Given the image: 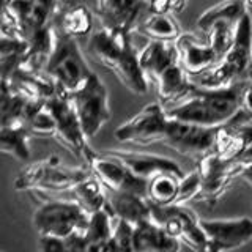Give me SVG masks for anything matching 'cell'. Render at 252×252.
<instances>
[{
	"instance_id": "obj_1",
	"label": "cell",
	"mask_w": 252,
	"mask_h": 252,
	"mask_svg": "<svg viewBox=\"0 0 252 252\" xmlns=\"http://www.w3.org/2000/svg\"><path fill=\"white\" fill-rule=\"evenodd\" d=\"M248 82H240L225 89L194 87L183 99L165 107L170 118L203 128H219L230 122L243 106V94Z\"/></svg>"
},
{
	"instance_id": "obj_2",
	"label": "cell",
	"mask_w": 252,
	"mask_h": 252,
	"mask_svg": "<svg viewBox=\"0 0 252 252\" xmlns=\"http://www.w3.org/2000/svg\"><path fill=\"white\" fill-rule=\"evenodd\" d=\"M89 54L101 66L112 71L126 89L145 94L150 82L139 63V51L132 43V33L99 27L90 35Z\"/></svg>"
},
{
	"instance_id": "obj_3",
	"label": "cell",
	"mask_w": 252,
	"mask_h": 252,
	"mask_svg": "<svg viewBox=\"0 0 252 252\" xmlns=\"http://www.w3.org/2000/svg\"><path fill=\"white\" fill-rule=\"evenodd\" d=\"M139 63L148 82L156 84L158 98L164 107L183 99L195 87L181 65L177 41L147 43L139 52Z\"/></svg>"
},
{
	"instance_id": "obj_4",
	"label": "cell",
	"mask_w": 252,
	"mask_h": 252,
	"mask_svg": "<svg viewBox=\"0 0 252 252\" xmlns=\"http://www.w3.org/2000/svg\"><path fill=\"white\" fill-rule=\"evenodd\" d=\"M252 69V19L244 16L238 24L235 41L224 59L215 68L200 76L191 77V81L202 89H225L240 82L251 81Z\"/></svg>"
},
{
	"instance_id": "obj_5",
	"label": "cell",
	"mask_w": 252,
	"mask_h": 252,
	"mask_svg": "<svg viewBox=\"0 0 252 252\" xmlns=\"http://www.w3.org/2000/svg\"><path fill=\"white\" fill-rule=\"evenodd\" d=\"M89 167L65 165L59 156H47L46 159L32 162L19 172L14 180L16 191H41V192H71L73 189L89 178Z\"/></svg>"
},
{
	"instance_id": "obj_6",
	"label": "cell",
	"mask_w": 252,
	"mask_h": 252,
	"mask_svg": "<svg viewBox=\"0 0 252 252\" xmlns=\"http://www.w3.org/2000/svg\"><path fill=\"white\" fill-rule=\"evenodd\" d=\"M44 74L55 82L59 92L73 94L85 85L93 71L87 63L76 38L57 30V41L44 68Z\"/></svg>"
},
{
	"instance_id": "obj_7",
	"label": "cell",
	"mask_w": 252,
	"mask_h": 252,
	"mask_svg": "<svg viewBox=\"0 0 252 252\" xmlns=\"http://www.w3.org/2000/svg\"><path fill=\"white\" fill-rule=\"evenodd\" d=\"M90 224V215L76 200H46L33 213L38 236L71 238L84 235Z\"/></svg>"
},
{
	"instance_id": "obj_8",
	"label": "cell",
	"mask_w": 252,
	"mask_h": 252,
	"mask_svg": "<svg viewBox=\"0 0 252 252\" xmlns=\"http://www.w3.org/2000/svg\"><path fill=\"white\" fill-rule=\"evenodd\" d=\"M152 215L155 222L159 224L172 238L188 244L194 252H207L208 240L200 224L202 219L192 208L186 205H152Z\"/></svg>"
},
{
	"instance_id": "obj_9",
	"label": "cell",
	"mask_w": 252,
	"mask_h": 252,
	"mask_svg": "<svg viewBox=\"0 0 252 252\" xmlns=\"http://www.w3.org/2000/svg\"><path fill=\"white\" fill-rule=\"evenodd\" d=\"M87 139H93L110 120L109 92L96 73L90 76L81 90L69 94Z\"/></svg>"
},
{
	"instance_id": "obj_10",
	"label": "cell",
	"mask_w": 252,
	"mask_h": 252,
	"mask_svg": "<svg viewBox=\"0 0 252 252\" xmlns=\"http://www.w3.org/2000/svg\"><path fill=\"white\" fill-rule=\"evenodd\" d=\"M84 158L92 175L96 177L107 191L131 192L147 197L148 181L136 177L126 165L117 161L115 158L109 156L104 152H94L90 147L87 148Z\"/></svg>"
},
{
	"instance_id": "obj_11",
	"label": "cell",
	"mask_w": 252,
	"mask_h": 252,
	"mask_svg": "<svg viewBox=\"0 0 252 252\" xmlns=\"http://www.w3.org/2000/svg\"><path fill=\"white\" fill-rule=\"evenodd\" d=\"M169 122L170 117L161 102H150L128 122L118 126L114 136L122 144L126 142L139 145L158 144V142H164Z\"/></svg>"
},
{
	"instance_id": "obj_12",
	"label": "cell",
	"mask_w": 252,
	"mask_h": 252,
	"mask_svg": "<svg viewBox=\"0 0 252 252\" xmlns=\"http://www.w3.org/2000/svg\"><path fill=\"white\" fill-rule=\"evenodd\" d=\"M243 165L238 161H225L215 152L197 159L195 170L200 173L202 188L195 202H203L208 205H216L236 178L241 177Z\"/></svg>"
},
{
	"instance_id": "obj_13",
	"label": "cell",
	"mask_w": 252,
	"mask_h": 252,
	"mask_svg": "<svg viewBox=\"0 0 252 252\" xmlns=\"http://www.w3.org/2000/svg\"><path fill=\"white\" fill-rule=\"evenodd\" d=\"M46 107L49 109L55 126H57L55 137L77 156H84L89 148V144H87L89 139L85 137L81 120H79L69 94L59 92L55 96L46 101Z\"/></svg>"
},
{
	"instance_id": "obj_14",
	"label": "cell",
	"mask_w": 252,
	"mask_h": 252,
	"mask_svg": "<svg viewBox=\"0 0 252 252\" xmlns=\"http://www.w3.org/2000/svg\"><path fill=\"white\" fill-rule=\"evenodd\" d=\"M218 128H203L191 123H185L170 118L167 134L162 144L173 148L185 156H194L200 159L202 156L215 150Z\"/></svg>"
},
{
	"instance_id": "obj_15",
	"label": "cell",
	"mask_w": 252,
	"mask_h": 252,
	"mask_svg": "<svg viewBox=\"0 0 252 252\" xmlns=\"http://www.w3.org/2000/svg\"><path fill=\"white\" fill-rule=\"evenodd\" d=\"M202 228L208 240L207 252H230L252 240V219H202Z\"/></svg>"
},
{
	"instance_id": "obj_16",
	"label": "cell",
	"mask_w": 252,
	"mask_h": 252,
	"mask_svg": "<svg viewBox=\"0 0 252 252\" xmlns=\"http://www.w3.org/2000/svg\"><path fill=\"white\" fill-rule=\"evenodd\" d=\"M99 26L132 33L150 14V0H106L96 6Z\"/></svg>"
},
{
	"instance_id": "obj_17",
	"label": "cell",
	"mask_w": 252,
	"mask_h": 252,
	"mask_svg": "<svg viewBox=\"0 0 252 252\" xmlns=\"http://www.w3.org/2000/svg\"><path fill=\"white\" fill-rule=\"evenodd\" d=\"M104 153L115 158L123 165H126L134 175L150 181L161 173H172L178 178H185L186 173L181 170L180 164L170 158L152 155V153H137V152H123V150H104Z\"/></svg>"
},
{
	"instance_id": "obj_18",
	"label": "cell",
	"mask_w": 252,
	"mask_h": 252,
	"mask_svg": "<svg viewBox=\"0 0 252 252\" xmlns=\"http://www.w3.org/2000/svg\"><path fill=\"white\" fill-rule=\"evenodd\" d=\"M180 51L181 65L185 71L191 76H200L208 69L215 68L220 62L218 51L208 39L200 41V38L194 33H183L177 39Z\"/></svg>"
},
{
	"instance_id": "obj_19",
	"label": "cell",
	"mask_w": 252,
	"mask_h": 252,
	"mask_svg": "<svg viewBox=\"0 0 252 252\" xmlns=\"http://www.w3.org/2000/svg\"><path fill=\"white\" fill-rule=\"evenodd\" d=\"M107 191V189H106ZM109 210L114 219L125 220L131 225H139L140 222L153 219L152 203L147 197H142L131 192H112L107 191Z\"/></svg>"
},
{
	"instance_id": "obj_20",
	"label": "cell",
	"mask_w": 252,
	"mask_h": 252,
	"mask_svg": "<svg viewBox=\"0 0 252 252\" xmlns=\"http://www.w3.org/2000/svg\"><path fill=\"white\" fill-rule=\"evenodd\" d=\"M180 248L181 243L172 238L153 219L134 227V252H180Z\"/></svg>"
},
{
	"instance_id": "obj_21",
	"label": "cell",
	"mask_w": 252,
	"mask_h": 252,
	"mask_svg": "<svg viewBox=\"0 0 252 252\" xmlns=\"http://www.w3.org/2000/svg\"><path fill=\"white\" fill-rule=\"evenodd\" d=\"M11 89L32 101H47L59 93V89L51 77L44 73H29L18 69L10 79H5Z\"/></svg>"
},
{
	"instance_id": "obj_22",
	"label": "cell",
	"mask_w": 252,
	"mask_h": 252,
	"mask_svg": "<svg viewBox=\"0 0 252 252\" xmlns=\"http://www.w3.org/2000/svg\"><path fill=\"white\" fill-rule=\"evenodd\" d=\"M55 29L73 38L89 36L93 30V14L85 5H73L55 16Z\"/></svg>"
},
{
	"instance_id": "obj_23",
	"label": "cell",
	"mask_w": 252,
	"mask_h": 252,
	"mask_svg": "<svg viewBox=\"0 0 252 252\" xmlns=\"http://www.w3.org/2000/svg\"><path fill=\"white\" fill-rule=\"evenodd\" d=\"M71 194L74 197L73 200H76L81 205L90 216L98 211L109 210V197H107L106 188L93 175L81 181V183L71 191Z\"/></svg>"
},
{
	"instance_id": "obj_24",
	"label": "cell",
	"mask_w": 252,
	"mask_h": 252,
	"mask_svg": "<svg viewBox=\"0 0 252 252\" xmlns=\"http://www.w3.org/2000/svg\"><path fill=\"white\" fill-rule=\"evenodd\" d=\"M32 132L24 123L0 126V150L19 161L30 159L29 139Z\"/></svg>"
},
{
	"instance_id": "obj_25",
	"label": "cell",
	"mask_w": 252,
	"mask_h": 252,
	"mask_svg": "<svg viewBox=\"0 0 252 252\" xmlns=\"http://www.w3.org/2000/svg\"><path fill=\"white\" fill-rule=\"evenodd\" d=\"M137 32L145 35L152 41H177L183 35L180 24L172 14H156L150 13L140 22Z\"/></svg>"
},
{
	"instance_id": "obj_26",
	"label": "cell",
	"mask_w": 252,
	"mask_h": 252,
	"mask_svg": "<svg viewBox=\"0 0 252 252\" xmlns=\"http://www.w3.org/2000/svg\"><path fill=\"white\" fill-rule=\"evenodd\" d=\"M29 41L16 36L2 35L0 39V66H2V81L10 79L16 73L27 57Z\"/></svg>"
},
{
	"instance_id": "obj_27",
	"label": "cell",
	"mask_w": 252,
	"mask_h": 252,
	"mask_svg": "<svg viewBox=\"0 0 252 252\" xmlns=\"http://www.w3.org/2000/svg\"><path fill=\"white\" fill-rule=\"evenodd\" d=\"M22 122L32 132V136L55 137V134H57V126H55L54 117L51 115L49 109L46 107V101L30 99Z\"/></svg>"
},
{
	"instance_id": "obj_28",
	"label": "cell",
	"mask_w": 252,
	"mask_h": 252,
	"mask_svg": "<svg viewBox=\"0 0 252 252\" xmlns=\"http://www.w3.org/2000/svg\"><path fill=\"white\" fill-rule=\"evenodd\" d=\"M180 181L177 175L172 173H161L148 181L147 199L156 207H170L175 203L180 191Z\"/></svg>"
},
{
	"instance_id": "obj_29",
	"label": "cell",
	"mask_w": 252,
	"mask_h": 252,
	"mask_svg": "<svg viewBox=\"0 0 252 252\" xmlns=\"http://www.w3.org/2000/svg\"><path fill=\"white\" fill-rule=\"evenodd\" d=\"M39 252H84L82 235H74L71 238H54V236H38Z\"/></svg>"
},
{
	"instance_id": "obj_30",
	"label": "cell",
	"mask_w": 252,
	"mask_h": 252,
	"mask_svg": "<svg viewBox=\"0 0 252 252\" xmlns=\"http://www.w3.org/2000/svg\"><path fill=\"white\" fill-rule=\"evenodd\" d=\"M59 13V0H35V33L44 27L52 26V21Z\"/></svg>"
},
{
	"instance_id": "obj_31",
	"label": "cell",
	"mask_w": 252,
	"mask_h": 252,
	"mask_svg": "<svg viewBox=\"0 0 252 252\" xmlns=\"http://www.w3.org/2000/svg\"><path fill=\"white\" fill-rule=\"evenodd\" d=\"M200 188H202L200 173L197 170L188 173L180 181V191L173 205H186L189 200H195L200 194Z\"/></svg>"
},
{
	"instance_id": "obj_32",
	"label": "cell",
	"mask_w": 252,
	"mask_h": 252,
	"mask_svg": "<svg viewBox=\"0 0 252 252\" xmlns=\"http://www.w3.org/2000/svg\"><path fill=\"white\" fill-rule=\"evenodd\" d=\"M132 236L134 225L125 222V220L115 219L114 225V241L120 252H134L132 249Z\"/></svg>"
},
{
	"instance_id": "obj_33",
	"label": "cell",
	"mask_w": 252,
	"mask_h": 252,
	"mask_svg": "<svg viewBox=\"0 0 252 252\" xmlns=\"http://www.w3.org/2000/svg\"><path fill=\"white\" fill-rule=\"evenodd\" d=\"M186 0H150V13L156 14H170L183 11Z\"/></svg>"
},
{
	"instance_id": "obj_34",
	"label": "cell",
	"mask_w": 252,
	"mask_h": 252,
	"mask_svg": "<svg viewBox=\"0 0 252 252\" xmlns=\"http://www.w3.org/2000/svg\"><path fill=\"white\" fill-rule=\"evenodd\" d=\"M241 109L246 112L249 117H252V82L249 81L246 90H244V94H243V106Z\"/></svg>"
},
{
	"instance_id": "obj_35",
	"label": "cell",
	"mask_w": 252,
	"mask_h": 252,
	"mask_svg": "<svg viewBox=\"0 0 252 252\" xmlns=\"http://www.w3.org/2000/svg\"><path fill=\"white\" fill-rule=\"evenodd\" d=\"M238 162L243 167H251L252 165V144L246 147V150L243 152V155L238 158Z\"/></svg>"
},
{
	"instance_id": "obj_36",
	"label": "cell",
	"mask_w": 252,
	"mask_h": 252,
	"mask_svg": "<svg viewBox=\"0 0 252 252\" xmlns=\"http://www.w3.org/2000/svg\"><path fill=\"white\" fill-rule=\"evenodd\" d=\"M241 178H244L248 181V183L252 186V165L251 167H244L243 172H241Z\"/></svg>"
},
{
	"instance_id": "obj_37",
	"label": "cell",
	"mask_w": 252,
	"mask_h": 252,
	"mask_svg": "<svg viewBox=\"0 0 252 252\" xmlns=\"http://www.w3.org/2000/svg\"><path fill=\"white\" fill-rule=\"evenodd\" d=\"M244 2L248 3V6H252V0H244Z\"/></svg>"
},
{
	"instance_id": "obj_38",
	"label": "cell",
	"mask_w": 252,
	"mask_h": 252,
	"mask_svg": "<svg viewBox=\"0 0 252 252\" xmlns=\"http://www.w3.org/2000/svg\"><path fill=\"white\" fill-rule=\"evenodd\" d=\"M104 2H106V0H98V5H99V3H104Z\"/></svg>"
},
{
	"instance_id": "obj_39",
	"label": "cell",
	"mask_w": 252,
	"mask_h": 252,
	"mask_svg": "<svg viewBox=\"0 0 252 252\" xmlns=\"http://www.w3.org/2000/svg\"><path fill=\"white\" fill-rule=\"evenodd\" d=\"M251 82H252V69H251Z\"/></svg>"
}]
</instances>
